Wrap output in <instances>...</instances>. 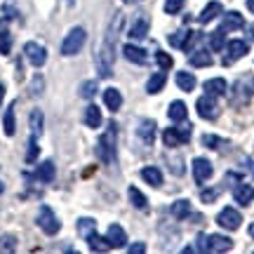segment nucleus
<instances>
[{
    "label": "nucleus",
    "instance_id": "nucleus-1",
    "mask_svg": "<svg viewBox=\"0 0 254 254\" xmlns=\"http://www.w3.org/2000/svg\"><path fill=\"white\" fill-rule=\"evenodd\" d=\"M120 26H123V14H116L113 21L109 24V31L104 33V40H101L99 50H97V68H99V75L101 78H109L113 75V52H116V38L120 33Z\"/></svg>",
    "mask_w": 254,
    "mask_h": 254
},
{
    "label": "nucleus",
    "instance_id": "nucleus-2",
    "mask_svg": "<svg viewBox=\"0 0 254 254\" xmlns=\"http://www.w3.org/2000/svg\"><path fill=\"white\" fill-rule=\"evenodd\" d=\"M97 155L106 165H111L116 160V125L111 123L109 129L99 136V144H97Z\"/></svg>",
    "mask_w": 254,
    "mask_h": 254
},
{
    "label": "nucleus",
    "instance_id": "nucleus-3",
    "mask_svg": "<svg viewBox=\"0 0 254 254\" xmlns=\"http://www.w3.org/2000/svg\"><path fill=\"white\" fill-rule=\"evenodd\" d=\"M85 40H87V31L82 26H75L68 31V36L64 38V43H62V55L64 57H73V55H78L82 50V45H85Z\"/></svg>",
    "mask_w": 254,
    "mask_h": 254
},
{
    "label": "nucleus",
    "instance_id": "nucleus-4",
    "mask_svg": "<svg viewBox=\"0 0 254 254\" xmlns=\"http://www.w3.org/2000/svg\"><path fill=\"white\" fill-rule=\"evenodd\" d=\"M254 94V75H243L240 80H236L233 85V106H243L252 99Z\"/></svg>",
    "mask_w": 254,
    "mask_h": 254
},
{
    "label": "nucleus",
    "instance_id": "nucleus-5",
    "mask_svg": "<svg viewBox=\"0 0 254 254\" xmlns=\"http://www.w3.org/2000/svg\"><path fill=\"white\" fill-rule=\"evenodd\" d=\"M36 224L40 226V231H43V233H47V236H57V233H59V228H62L59 219L55 217V212L47 207V205H43V207H40Z\"/></svg>",
    "mask_w": 254,
    "mask_h": 254
},
{
    "label": "nucleus",
    "instance_id": "nucleus-6",
    "mask_svg": "<svg viewBox=\"0 0 254 254\" xmlns=\"http://www.w3.org/2000/svg\"><path fill=\"white\" fill-rule=\"evenodd\" d=\"M217 224L221 228H226V231H238L240 224H243V214L236 207H224L217 214Z\"/></svg>",
    "mask_w": 254,
    "mask_h": 254
},
{
    "label": "nucleus",
    "instance_id": "nucleus-7",
    "mask_svg": "<svg viewBox=\"0 0 254 254\" xmlns=\"http://www.w3.org/2000/svg\"><path fill=\"white\" fill-rule=\"evenodd\" d=\"M189 139H190V125H184V132L182 127H165L163 129V141L170 148L179 146L182 141H189Z\"/></svg>",
    "mask_w": 254,
    "mask_h": 254
},
{
    "label": "nucleus",
    "instance_id": "nucleus-8",
    "mask_svg": "<svg viewBox=\"0 0 254 254\" xmlns=\"http://www.w3.org/2000/svg\"><path fill=\"white\" fill-rule=\"evenodd\" d=\"M24 55L31 62V66H36V68H40L47 62V50L43 45H38V43H26L24 45Z\"/></svg>",
    "mask_w": 254,
    "mask_h": 254
},
{
    "label": "nucleus",
    "instance_id": "nucleus-9",
    "mask_svg": "<svg viewBox=\"0 0 254 254\" xmlns=\"http://www.w3.org/2000/svg\"><path fill=\"white\" fill-rule=\"evenodd\" d=\"M195 109H198V116L200 118H205V120H212V118H217V101H214V97L212 94H205V97H200L198 101H195Z\"/></svg>",
    "mask_w": 254,
    "mask_h": 254
},
{
    "label": "nucleus",
    "instance_id": "nucleus-10",
    "mask_svg": "<svg viewBox=\"0 0 254 254\" xmlns=\"http://www.w3.org/2000/svg\"><path fill=\"white\" fill-rule=\"evenodd\" d=\"M212 174H214V170H212V163L207 158H195L193 160V177H195L198 184H205Z\"/></svg>",
    "mask_w": 254,
    "mask_h": 254
},
{
    "label": "nucleus",
    "instance_id": "nucleus-11",
    "mask_svg": "<svg viewBox=\"0 0 254 254\" xmlns=\"http://www.w3.org/2000/svg\"><path fill=\"white\" fill-rule=\"evenodd\" d=\"M231 247H233V240L228 236H219V233L207 236V252H228Z\"/></svg>",
    "mask_w": 254,
    "mask_h": 254
},
{
    "label": "nucleus",
    "instance_id": "nucleus-12",
    "mask_svg": "<svg viewBox=\"0 0 254 254\" xmlns=\"http://www.w3.org/2000/svg\"><path fill=\"white\" fill-rule=\"evenodd\" d=\"M106 240H109L111 247H125V245H127V233H125V228L118 226V224H111L109 231H106Z\"/></svg>",
    "mask_w": 254,
    "mask_h": 254
},
{
    "label": "nucleus",
    "instance_id": "nucleus-13",
    "mask_svg": "<svg viewBox=\"0 0 254 254\" xmlns=\"http://www.w3.org/2000/svg\"><path fill=\"white\" fill-rule=\"evenodd\" d=\"M247 50H250V45H247L245 40H231L226 45L228 57L224 59V64H231V62H236V59H240V57H245Z\"/></svg>",
    "mask_w": 254,
    "mask_h": 254
},
{
    "label": "nucleus",
    "instance_id": "nucleus-14",
    "mask_svg": "<svg viewBox=\"0 0 254 254\" xmlns=\"http://www.w3.org/2000/svg\"><path fill=\"white\" fill-rule=\"evenodd\" d=\"M245 26V19L240 12H226L224 14V21H221V31L226 33V31H238V28Z\"/></svg>",
    "mask_w": 254,
    "mask_h": 254
},
{
    "label": "nucleus",
    "instance_id": "nucleus-15",
    "mask_svg": "<svg viewBox=\"0 0 254 254\" xmlns=\"http://www.w3.org/2000/svg\"><path fill=\"white\" fill-rule=\"evenodd\" d=\"M136 134H139V139H141L146 146H151L155 139V123L153 120H141L139 127H136Z\"/></svg>",
    "mask_w": 254,
    "mask_h": 254
},
{
    "label": "nucleus",
    "instance_id": "nucleus-16",
    "mask_svg": "<svg viewBox=\"0 0 254 254\" xmlns=\"http://www.w3.org/2000/svg\"><path fill=\"white\" fill-rule=\"evenodd\" d=\"M202 90L207 92V94H212V97H221V94H226L228 85L224 78H212V80H205Z\"/></svg>",
    "mask_w": 254,
    "mask_h": 254
},
{
    "label": "nucleus",
    "instance_id": "nucleus-17",
    "mask_svg": "<svg viewBox=\"0 0 254 254\" xmlns=\"http://www.w3.org/2000/svg\"><path fill=\"white\" fill-rule=\"evenodd\" d=\"M141 179H144L146 184H151V186H160L163 184V170L160 167H153V165H148V167H144L141 170Z\"/></svg>",
    "mask_w": 254,
    "mask_h": 254
},
{
    "label": "nucleus",
    "instance_id": "nucleus-18",
    "mask_svg": "<svg viewBox=\"0 0 254 254\" xmlns=\"http://www.w3.org/2000/svg\"><path fill=\"white\" fill-rule=\"evenodd\" d=\"M252 198H254V189L250 184H240V186H236V190H233V200H236L238 205H250Z\"/></svg>",
    "mask_w": 254,
    "mask_h": 254
},
{
    "label": "nucleus",
    "instance_id": "nucleus-19",
    "mask_svg": "<svg viewBox=\"0 0 254 254\" xmlns=\"http://www.w3.org/2000/svg\"><path fill=\"white\" fill-rule=\"evenodd\" d=\"M28 125H31V134H33V136H40V134H43V127H45L43 111H40V109H33V111H31V116H28Z\"/></svg>",
    "mask_w": 254,
    "mask_h": 254
},
{
    "label": "nucleus",
    "instance_id": "nucleus-20",
    "mask_svg": "<svg viewBox=\"0 0 254 254\" xmlns=\"http://www.w3.org/2000/svg\"><path fill=\"white\" fill-rule=\"evenodd\" d=\"M165 82H167V75H165V71L153 73V75L148 78V82H146V92H148V94H158V92H163Z\"/></svg>",
    "mask_w": 254,
    "mask_h": 254
},
{
    "label": "nucleus",
    "instance_id": "nucleus-21",
    "mask_svg": "<svg viewBox=\"0 0 254 254\" xmlns=\"http://www.w3.org/2000/svg\"><path fill=\"white\" fill-rule=\"evenodd\" d=\"M219 14H224V7L219 5V2H209L207 7L200 12V24H209V21H214V19L219 17Z\"/></svg>",
    "mask_w": 254,
    "mask_h": 254
},
{
    "label": "nucleus",
    "instance_id": "nucleus-22",
    "mask_svg": "<svg viewBox=\"0 0 254 254\" xmlns=\"http://www.w3.org/2000/svg\"><path fill=\"white\" fill-rule=\"evenodd\" d=\"M123 55H125V59H129V62H134V64H146V50H141V47H136V45H125L123 47Z\"/></svg>",
    "mask_w": 254,
    "mask_h": 254
},
{
    "label": "nucleus",
    "instance_id": "nucleus-23",
    "mask_svg": "<svg viewBox=\"0 0 254 254\" xmlns=\"http://www.w3.org/2000/svg\"><path fill=\"white\" fill-rule=\"evenodd\" d=\"M104 104H106L109 111H118L120 104H123V94H120L116 87H109V90L104 92Z\"/></svg>",
    "mask_w": 254,
    "mask_h": 254
},
{
    "label": "nucleus",
    "instance_id": "nucleus-24",
    "mask_svg": "<svg viewBox=\"0 0 254 254\" xmlns=\"http://www.w3.org/2000/svg\"><path fill=\"white\" fill-rule=\"evenodd\" d=\"M177 85L182 87V92H193L198 82H195V75H193V73L179 71V73H177Z\"/></svg>",
    "mask_w": 254,
    "mask_h": 254
},
{
    "label": "nucleus",
    "instance_id": "nucleus-25",
    "mask_svg": "<svg viewBox=\"0 0 254 254\" xmlns=\"http://www.w3.org/2000/svg\"><path fill=\"white\" fill-rule=\"evenodd\" d=\"M36 177L40 179V182H52L55 179V163L52 160H45V163H40L38 165V170H36Z\"/></svg>",
    "mask_w": 254,
    "mask_h": 254
},
{
    "label": "nucleus",
    "instance_id": "nucleus-26",
    "mask_svg": "<svg viewBox=\"0 0 254 254\" xmlns=\"http://www.w3.org/2000/svg\"><path fill=\"white\" fill-rule=\"evenodd\" d=\"M2 127H5V134H7V136H14V132H17V120H14V104H9L7 111H5Z\"/></svg>",
    "mask_w": 254,
    "mask_h": 254
},
{
    "label": "nucleus",
    "instance_id": "nucleus-27",
    "mask_svg": "<svg viewBox=\"0 0 254 254\" xmlns=\"http://www.w3.org/2000/svg\"><path fill=\"white\" fill-rule=\"evenodd\" d=\"M190 66H198V68H205V66H212V57H209L207 50H195L190 55Z\"/></svg>",
    "mask_w": 254,
    "mask_h": 254
},
{
    "label": "nucleus",
    "instance_id": "nucleus-28",
    "mask_svg": "<svg viewBox=\"0 0 254 254\" xmlns=\"http://www.w3.org/2000/svg\"><path fill=\"white\" fill-rule=\"evenodd\" d=\"M167 116H170V120H174V123L186 120V104H184V101H172L170 109H167Z\"/></svg>",
    "mask_w": 254,
    "mask_h": 254
},
{
    "label": "nucleus",
    "instance_id": "nucleus-29",
    "mask_svg": "<svg viewBox=\"0 0 254 254\" xmlns=\"http://www.w3.org/2000/svg\"><path fill=\"white\" fill-rule=\"evenodd\" d=\"M127 193H129V200H132V205H134L136 209H148V198H146V195L136 189V186H129V189H127Z\"/></svg>",
    "mask_w": 254,
    "mask_h": 254
},
{
    "label": "nucleus",
    "instance_id": "nucleus-30",
    "mask_svg": "<svg viewBox=\"0 0 254 254\" xmlns=\"http://www.w3.org/2000/svg\"><path fill=\"white\" fill-rule=\"evenodd\" d=\"M85 125L87 127H92V129H97V127L101 125V111L97 109V106H87L85 109Z\"/></svg>",
    "mask_w": 254,
    "mask_h": 254
},
{
    "label": "nucleus",
    "instance_id": "nucleus-31",
    "mask_svg": "<svg viewBox=\"0 0 254 254\" xmlns=\"http://www.w3.org/2000/svg\"><path fill=\"white\" fill-rule=\"evenodd\" d=\"M148 28H151V21H148V19H139L134 26L129 28V38H134V40H141V38H146Z\"/></svg>",
    "mask_w": 254,
    "mask_h": 254
},
{
    "label": "nucleus",
    "instance_id": "nucleus-32",
    "mask_svg": "<svg viewBox=\"0 0 254 254\" xmlns=\"http://www.w3.org/2000/svg\"><path fill=\"white\" fill-rule=\"evenodd\" d=\"M87 245H90V250H94V252H106V250L111 247L109 240L97 236V233H90V236H87Z\"/></svg>",
    "mask_w": 254,
    "mask_h": 254
},
{
    "label": "nucleus",
    "instance_id": "nucleus-33",
    "mask_svg": "<svg viewBox=\"0 0 254 254\" xmlns=\"http://www.w3.org/2000/svg\"><path fill=\"white\" fill-rule=\"evenodd\" d=\"M172 214L177 219H186L190 214V202L189 200H177L172 205Z\"/></svg>",
    "mask_w": 254,
    "mask_h": 254
},
{
    "label": "nucleus",
    "instance_id": "nucleus-34",
    "mask_svg": "<svg viewBox=\"0 0 254 254\" xmlns=\"http://www.w3.org/2000/svg\"><path fill=\"white\" fill-rule=\"evenodd\" d=\"M94 226H97V221L90 217H82L78 219V233H80L82 238H87L90 233H94Z\"/></svg>",
    "mask_w": 254,
    "mask_h": 254
},
{
    "label": "nucleus",
    "instance_id": "nucleus-35",
    "mask_svg": "<svg viewBox=\"0 0 254 254\" xmlns=\"http://www.w3.org/2000/svg\"><path fill=\"white\" fill-rule=\"evenodd\" d=\"M209 47H212L214 52H219V50H224V47H226V36H224V31H221V28L214 31V33L209 36Z\"/></svg>",
    "mask_w": 254,
    "mask_h": 254
},
{
    "label": "nucleus",
    "instance_id": "nucleus-36",
    "mask_svg": "<svg viewBox=\"0 0 254 254\" xmlns=\"http://www.w3.org/2000/svg\"><path fill=\"white\" fill-rule=\"evenodd\" d=\"M38 153H40V148H38V136L31 134V139H28V151H26V163H36L38 160Z\"/></svg>",
    "mask_w": 254,
    "mask_h": 254
},
{
    "label": "nucleus",
    "instance_id": "nucleus-37",
    "mask_svg": "<svg viewBox=\"0 0 254 254\" xmlns=\"http://www.w3.org/2000/svg\"><path fill=\"white\" fill-rule=\"evenodd\" d=\"M12 50V36L7 33V28H0V55H9Z\"/></svg>",
    "mask_w": 254,
    "mask_h": 254
},
{
    "label": "nucleus",
    "instance_id": "nucleus-38",
    "mask_svg": "<svg viewBox=\"0 0 254 254\" xmlns=\"http://www.w3.org/2000/svg\"><path fill=\"white\" fill-rule=\"evenodd\" d=\"M17 238L14 236H0V252H14Z\"/></svg>",
    "mask_w": 254,
    "mask_h": 254
},
{
    "label": "nucleus",
    "instance_id": "nucleus-39",
    "mask_svg": "<svg viewBox=\"0 0 254 254\" xmlns=\"http://www.w3.org/2000/svg\"><path fill=\"white\" fill-rule=\"evenodd\" d=\"M219 193H221V189H219V186H212V189L200 193V200H202V202H214V200L219 198Z\"/></svg>",
    "mask_w": 254,
    "mask_h": 254
},
{
    "label": "nucleus",
    "instance_id": "nucleus-40",
    "mask_svg": "<svg viewBox=\"0 0 254 254\" xmlns=\"http://www.w3.org/2000/svg\"><path fill=\"white\" fill-rule=\"evenodd\" d=\"M43 90H45V80H43V75L38 73L36 78H33V82H31V94H33V97H40Z\"/></svg>",
    "mask_w": 254,
    "mask_h": 254
},
{
    "label": "nucleus",
    "instance_id": "nucleus-41",
    "mask_svg": "<svg viewBox=\"0 0 254 254\" xmlns=\"http://www.w3.org/2000/svg\"><path fill=\"white\" fill-rule=\"evenodd\" d=\"M94 92H97V82L94 80H87L80 85V97H85V99H90V97H94Z\"/></svg>",
    "mask_w": 254,
    "mask_h": 254
},
{
    "label": "nucleus",
    "instance_id": "nucleus-42",
    "mask_svg": "<svg viewBox=\"0 0 254 254\" xmlns=\"http://www.w3.org/2000/svg\"><path fill=\"white\" fill-rule=\"evenodd\" d=\"M202 144L209 146V148H214V151H219V146H226V141H224V139H219V136L205 134V136H202Z\"/></svg>",
    "mask_w": 254,
    "mask_h": 254
},
{
    "label": "nucleus",
    "instance_id": "nucleus-43",
    "mask_svg": "<svg viewBox=\"0 0 254 254\" xmlns=\"http://www.w3.org/2000/svg\"><path fill=\"white\" fill-rule=\"evenodd\" d=\"M155 62H158V66H160L163 71L172 68V57L167 55V52H158V55H155Z\"/></svg>",
    "mask_w": 254,
    "mask_h": 254
},
{
    "label": "nucleus",
    "instance_id": "nucleus-44",
    "mask_svg": "<svg viewBox=\"0 0 254 254\" xmlns=\"http://www.w3.org/2000/svg\"><path fill=\"white\" fill-rule=\"evenodd\" d=\"M184 7V0H165V12L167 14H177V12H182Z\"/></svg>",
    "mask_w": 254,
    "mask_h": 254
},
{
    "label": "nucleus",
    "instance_id": "nucleus-45",
    "mask_svg": "<svg viewBox=\"0 0 254 254\" xmlns=\"http://www.w3.org/2000/svg\"><path fill=\"white\" fill-rule=\"evenodd\" d=\"M200 250V252H207V236L205 233H200L198 236V245H195Z\"/></svg>",
    "mask_w": 254,
    "mask_h": 254
},
{
    "label": "nucleus",
    "instance_id": "nucleus-46",
    "mask_svg": "<svg viewBox=\"0 0 254 254\" xmlns=\"http://www.w3.org/2000/svg\"><path fill=\"white\" fill-rule=\"evenodd\" d=\"M141 252H146L144 243H134V245H129V254H141Z\"/></svg>",
    "mask_w": 254,
    "mask_h": 254
},
{
    "label": "nucleus",
    "instance_id": "nucleus-47",
    "mask_svg": "<svg viewBox=\"0 0 254 254\" xmlns=\"http://www.w3.org/2000/svg\"><path fill=\"white\" fill-rule=\"evenodd\" d=\"M247 9H250V12L254 14V0H247Z\"/></svg>",
    "mask_w": 254,
    "mask_h": 254
},
{
    "label": "nucleus",
    "instance_id": "nucleus-48",
    "mask_svg": "<svg viewBox=\"0 0 254 254\" xmlns=\"http://www.w3.org/2000/svg\"><path fill=\"white\" fill-rule=\"evenodd\" d=\"M2 94H5V85L0 82V101H2Z\"/></svg>",
    "mask_w": 254,
    "mask_h": 254
},
{
    "label": "nucleus",
    "instance_id": "nucleus-49",
    "mask_svg": "<svg viewBox=\"0 0 254 254\" xmlns=\"http://www.w3.org/2000/svg\"><path fill=\"white\" fill-rule=\"evenodd\" d=\"M250 236L254 238V224H250Z\"/></svg>",
    "mask_w": 254,
    "mask_h": 254
},
{
    "label": "nucleus",
    "instance_id": "nucleus-50",
    "mask_svg": "<svg viewBox=\"0 0 254 254\" xmlns=\"http://www.w3.org/2000/svg\"><path fill=\"white\" fill-rule=\"evenodd\" d=\"M2 190H5V184H2V182H0V193H2Z\"/></svg>",
    "mask_w": 254,
    "mask_h": 254
},
{
    "label": "nucleus",
    "instance_id": "nucleus-51",
    "mask_svg": "<svg viewBox=\"0 0 254 254\" xmlns=\"http://www.w3.org/2000/svg\"><path fill=\"white\" fill-rule=\"evenodd\" d=\"M252 174H254V163H252Z\"/></svg>",
    "mask_w": 254,
    "mask_h": 254
}]
</instances>
